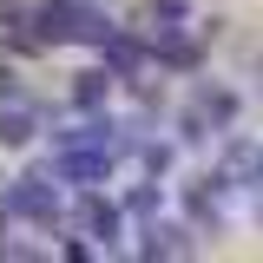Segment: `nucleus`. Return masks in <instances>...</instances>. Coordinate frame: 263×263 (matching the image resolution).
Wrapping results in <instances>:
<instances>
[{
    "label": "nucleus",
    "mask_w": 263,
    "mask_h": 263,
    "mask_svg": "<svg viewBox=\"0 0 263 263\" xmlns=\"http://www.w3.org/2000/svg\"><path fill=\"white\" fill-rule=\"evenodd\" d=\"M191 243H184V230L178 224H152L145 230V257H184Z\"/></svg>",
    "instance_id": "obj_4"
},
{
    "label": "nucleus",
    "mask_w": 263,
    "mask_h": 263,
    "mask_svg": "<svg viewBox=\"0 0 263 263\" xmlns=\"http://www.w3.org/2000/svg\"><path fill=\"white\" fill-rule=\"evenodd\" d=\"M0 138H7L13 152L33 138V112H27V105H7V119H0Z\"/></svg>",
    "instance_id": "obj_5"
},
{
    "label": "nucleus",
    "mask_w": 263,
    "mask_h": 263,
    "mask_svg": "<svg viewBox=\"0 0 263 263\" xmlns=\"http://www.w3.org/2000/svg\"><path fill=\"white\" fill-rule=\"evenodd\" d=\"M79 224L92 230V237H99V243H105V250L119 243V211H112L105 197H79Z\"/></svg>",
    "instance_id": "obj_3"
},
{
    "label": "nucleus",
    "mask_w": 263,
    "mask_h": 263,
    "mask_svg": "<svg viewBox=\"0 0 263 263\" xmlns=\"http://www.w3.org/2000/svg\"><path fill=\"white\" fill-rule=\"evenodd\" d=\"M33 27L46 46H105L112 27H105V13L86 7V0H46L40 13H33Z\"/></svg>",
    "instance_id": "obj_1"
},
{
    "label": "nucleus",
    "mask_w": 263,
    "mask_h": 263,
    "mask_svg": "<svg viewBox=\"0 0 263 263\" xmlns=\"http://www.w3.org/2000/svg\"><path fill=\"white\" fill-rule=\"evenodd\" d=\"M105 60H112V72H138V60H145V53H138V46H132V40H105Z\"/></svg>",
    "instance_id": "obj_6"
},
{
    "label": "nucleus",
    "mask_w": 263,
    "mask_h": 263,
    "mask_svg": "<svg viewBox=\"0 0 263 263\" xmlns=\"http://www.w3.org/2000/svg\"><path fill=\"white\" fill-rule=\"evenodd\" d=\"M7 211H13V217H27V224H53V217H60V191H53V184H46V178H13V184H7Z\"/></svg>",
    "instance_id": "obj_2"
},
{
    "label": "nucleus",
    "mask_w": 263,
    "mask_h": 263,
    "mask_svg": "<svg viewBox=\"0 0 263 263\" xmlns=\"http://www.w3.org/2000/svg\"><path fill=\"white\" fill-rule=\"evenodd\" d=\"M72 99H79V105H99V99H105V72H86V79H79V92H72Z\"/></svg>",
    "instance_id": "obj_7"
}]
</instances>
